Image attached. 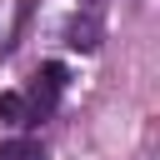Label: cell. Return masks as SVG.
<instances>
[{"label": "cell", "instance_id": "cell-1", "mask_svg": "<svg viewBox=\"0 0 160 160\" xmlns=\"http://www.w3.org/2000/svg\"><path fill=\"white\" fill-rule=\"evenodd\" d=\"M65 45H75V50H95V45H100V25H95L90 15H85V20L75 15V20L65 25Z\"/></svg>", "mask_w": 160, "mask_h": 160}, {"label": "cell", "instance_id": "cell-2", "mask_svg": "<svg viewBox=\"0 0 160 160\" xmlns=\"http://www.w3.org/2000/svg\"><path fill=\"white\" fill-rule=\"evenodd\" d=\"M0 120H10V125H35V110H30V100H25L20 90H5V95H0Z\"/></svg>", "mask_w": 160, "mask_h": 160}, {"label": "cell", "instance_id": "cell-3", "mask_svg": "<svg viewBox=\"0 0 160 160\" xmlns=\"http://www.w3.org/2000/svg\"><path fill=\"white\" fill-rule=\"evenodd\" d=\"M0 160H45V145L40 140H5Z\"/></svg>", "mask_w": 160, "mask_h": 160}]
</instances>
